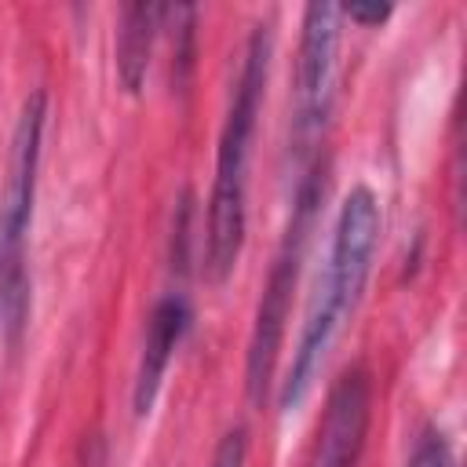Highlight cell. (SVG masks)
<instances>
[{
    "mask_svg": "<svg viewBox=\"0 0 467 467\" xmlns=\"http://www.w3.org/2000/svg\"><path fill=\"white\" fill-rule=\"evenodd\" d=\"M376 241H379V201L368 186H354L339 201L328 259L314 281V292H310V303L303 314V328L292 347V361L281 379V390H277L281 412H296L306 401L336 332L343 328V321L354 314V306L361 299V288L372 270Z\"/></svg>",
    "mask_w": 467,
    "mask_h": 467,
    "instance_id": "obj_1",
    "label": "cell"
},
{
    "mask_svg": "<svg viewBox=\"0 0 467 467\" xmlns=\"http://www.w3.org/2000/svg\"><path fill=\"white\" fill-rule=\"evenodd\" d=\"M274 58V26L259 22L244 44V62L237 73V88L219 131L215 150V179L208 197V230H204V274L208 281H226L241 259L244 230H248V161L255 139V117L266 91Z\"/></svg>",
    "mask_w": 467,
    "mask_h": 467,
    "instance_id": "obj_2",
    "label": "cell"
},
{
    "mask_svg": "<svg viewBox=\"0 0 467 467\" xmlns=\"http://www.w3.org/2000/svg\"><path fill=\"white\" fill-rule=\"evenodd\" d=\"M321 197H325V161L317 157L299 175V186H296V197H292V212H288V226L281 234V244H277L274 263L266 270L263 296H259L255 321H252L248 354H244V383H248V398L255 405H263V398H266V390L274 383V368H277L281 343H285V321H288V310H292V292L299 285L303 252H306Z\"/></svg>",
    "mask_w": 467,
    "mask_h": 467,
    "instance_id": "obj_3",
    "label": "cell"
},
{
    "mask_svg": "<svg viewBox=\"0 0 467 467\" xmlns=\"http://www.w3.org/2000/svg\"><path fill=\"white\" fill-rule=\"evenodd\" d=\"M336 51H339V7L328 0H314L303 7V33L296 55V146L303 168L317 161V139L325 131L332 109V80H336Z\"/></svg>",
    "mask_w": 467,
    "mask_h": 467,
    "instance_id": "obj_4",
    "label": "cell"
},
{
    "mask_svg": "<svg viewBox=\"0 0 467 467\" xmlns=\"http://www.w3.org/2000/svg\"><path fill=\"white\" fill-rule=\"evenodd\" d=\"M372 423V376L365 365L339 372L325 398V416L310 452V467H361Z\"/></svg>",
    "mask_w": 467,
    "mask_h": 467,
    "instance_id": "obj_5",
    "label": "cell"
},
{
    "mask_svg": "<svg viewBox=\"0 0 467 467\" xmlns=\"http://www.w3.org/2000/svg\"><path fill=\"white\" fill-rule=\"evenodd\" d=\"M47 124V95L33 91L22 102L15 135H11V157H7V179L0 190V248H15L29 226L33 197H36V171H40V142Z\"/></svg>",
    "mask_w": 467,
    "mask_h": 467,
    "instance_id": "obj_6",
    "label": "cell"
},
{
    "mask_svg": "<svg viewBox=\"0 0 467 467\" xmlns=\"http://www.w3.org/2000/svg\"><path fill=\"white\" fill-rule=\"evenodd\" d=\"M190 317H193V310H190L186 296H175V292L157 299V306L150 310L146 339H142V354H139V368H135V387H131L135 416H146L153 409L161 383H164V372L171 365V354L190 328Z\"/></svg>",
    "mask_w": 467,
    "mask_h": 467,
    "instance_id": "obj_7",
    "label": "cell"
},
{
    "mask_svg": "<svg viewBox=\"0 0 467 467\" xmlns=\"http://www.w3.org/2000/svg\"><path fill=\"white\" fill-rule=\"evenodd\" d=\"M164 7L161 4H128L120 11V29H117V77L124 91H139L150 69L153 40L161 29Z\"/></svg>",
    "mask_w": 467,
    "mask_h": 467,
    "instance_id": "obj_8",
    "label": "cell"
},
{
    "mask_svg": "<svg viewBox=\"0 0 467 467\" xmlns=\"http://www.w3.org/2000/svg\"><path fill=\"white\" fill-rule=\"evenodd\" d=\"M168 18H175V29H171V77H175V88H186L190 69H193V22H197V7H190V4L168 7Z\"/></svg>",
    "mask_w": 467,
    "mask_h": 467,
    "instance_id": "obj_9",
    "label": "cell"
},
{
    "mask_svg": "<svg viewBox=\"0 0 467 467\" xmlns=\"http://www.w3.org/2000/svg\"><path fill=\"white\" fill-rule=\"evenodd\" d=\"M405 467H456V460H452V445H449L445 431H438V427H423L420 438H416V445H412V456H409Z\"/></svg>",
    "mask_w": 467,
    "mask_h": 467,
    "instance_id": "obj_10",
    "label": "cell"
},
{
    "mask_svg": "<svg viewBox=\"0 0 467 467\" xmlns=\"http://www.w3.org/2000/svg\"><path fill=\"white\" fill-rule=\"evenodd\" d=\"M244 463H248V431L237 423L219 438L208 467H244Z\"/></svg>",
    "mask_w": 467,
    "mask_h": 467,
    "instance_id": "obj_11",
    "label": "cell"
},
{
    "mask_svg": "<svg viewBox=\"0 0 467 467\" xmlns=\"http://www.w3.org/2000/svg\"><path fill=\"white\" fill-rule=\"evenodd\" d=\"M339 18H350L358 26H379L390 18V4H347L339 7Z\"/></svg>",
    "mask_w": 467,
    "mask_h": 467,
    "instance_id": "obj_12",
    "label": "cell"
},
{
    "mask_svg": "<svg viewBox=\"0 0 467 467\" xmlns=\"http://www.w3.org/2000/svg\"><path fill=\"white\" fill-rule=\"evenodd\" d=\"M4 277H7V270H4V248H0V296H4Z\"/></svg>",
    "mask_w": 467,
    "mask_h": 467,
    "instance_id": "obj_13",
    "label": "cell"
}]
</instances>
